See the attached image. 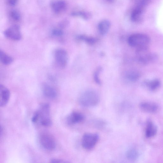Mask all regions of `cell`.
Listing matches in <instances>:
<instances>
[{
	"instance_id": "6da1fadb",
	"label": "cell",
	"mask_w": 163,
	"mask_h": 163,
	"mask_svg": "<svg viewBox=\"0 0 163 163\" xmlns=\"http://www.w3.org/2000/svg\"><path fill=\"white\" fill-rule=\"evenodd\" d=\"M32 121L34 123H39L46 127L50 126L52 122L50 105L47 103L42 105L39 109L34 113Z\"/></svg>"
},
{
	"instance_id": "7a4b0ae2",
	"label": "cell",
	"mask_w": 163,
	"mask_h": 163,
	"mask_svg": "<svg viewBox=\"0 0 163 163\" xmlns=\"http://www.w3.org/2000/svg\"><path fill=\"white\" fill-rule=\"evenodd\" d=\"M100 100L98 93L93 90H88L82 93L78 98V102L83 106L91 107L97 105Z\"/></svg>"
},
{
	"instance_id": "3957f363",
	"label": "cell",
	"mask_w": 163,
	"mask_h": 163,
	"mask_svg": "<svg viewBox=\"0 0 163 163\" xmlns=\"http://www.w3.org/2000/svg\"><path fill=\"white\" fill-rule=\"evenodd\" d=\"M150 39L148 36L142 34H136L130 36L128 39L129 44L131 47L138 49L147 47Z\"/></svg>"
},
{
	"instance_id": "277c9868",
	"label": "cell",
	"mask_w": 163,
	"mask_h": 163,
	"mask_svg": "<svg viewBox=\"0 0 163 163\" xmlns=\"http://www.w3.org/2000/svg\"><path fill=\"white\" fill-rule=\"evenodd\" d=\"M39 141L42 147L47 150L52 151L56 148L55 139L49 133H41L39 136Z\"/></svg>"
},
{
	"instance_id": "5b68a950",
	"label": "cell",
	"mask_w": 163,
	"mask_h": 163,
	"mask_svg": "<svg viewBox=\"0 0 163 163\" xmlns=\"http://www.w3.org/2000/svg\"><path fill=\"white\" fill-rule=\"evenodd\" d=\"M99 137L97 134L86 133L83 136L82 145L85 149L89 150L93 149L97 144Z\"/></svg>"
},
{
	"instance_id": "8992f818",
	"label": "cell",
	"mask_w": 163,
	"mask_h": 163,
	"mask_svg": "<svg viewBox=\"0 0 163 163\" xmlns=\"http://www.w3.org/2000/svg\"><path fill=\"white\" fill-rule=\"evenodd\" d=\"M54 57L57 66L64 68L67 66L68 61V55L67 51L63 49L56 50L54 53Z\"/></svg>"
},
{
	"instance_id": "52a82bcc",
	"label": "cell",
	"mask_w": 163,
	"mask_h": 163,
	"mask_svg": "<svg viewBox=\"0 0 163 163\" xmlns=\"http://www.w3.org/2000/svg\"><path fill=\"white\" fill-rule=\"evenodd\" d=\"M4 34L8 38L12 40L18 41L21 38V34L19 26L15 25L5 30Z\"/></svg>"
},
{
	"instance_id": "ba28073f",
	"label": "cell",
	"mask_w": 163,
	"mask_h": 163,
	"mask_svg": "<svg viewBox=\"0 0 163 163\" xmlns=\"http://www.w3.org/2000/svg\"><path fill=\"white\" fill-rule=\"evenodd\" d=\"M84 119L85 117L82 113L73 112L70 114L66 118V122L68 125L72 126L83 122Z\"/></svg>"
},
{
	"instance_id": "9c48e42d",
	"label": "cell",
	"mask_w": 163,
	"mask_h": 163,
	"mask_svg": "<svg viewBox=\"0 0 163 163\" xmlns=\"http://www.w3.org/2000/svg\"><path fill=\"white\" fill-rule=\"evenodd\" d=\"M137 50L138 58L140 62L145 64L152 61L153 57L148 51L147 47L140 48Z\"/></svg>"
},
{
	"instance_id": "30bf717a",
	"label": "cell",
	"mask_w": 163,
	"mask_h": 163,
	"mask_svg": "<svg viewBox=\"0 0 163 163\" xmlns=\"http://www.w3.org/2000/svg\"><path fill=\"white\" fill-rule=\"evenodd\" d=\"M42 90L44 96L48 99H53L57 97V93L56 90L49 84L44 83L42 86Z\"/></svg>"
},
{
	"instance_id": "8fae6325",
	"label": "cell",
	"mask_w": 163,
	"mask_h": 163,
	"mask_svg": "<svg viewBox=\"0 0 163 163\" xmlns=\"http://www.w3.org/2000/svg\"><path fill=\"white\" fill-rule=\"evenodd\" d=\"M0 95H1L0 106L1 107H4L8 104L9 102L10 93L9 90L2 84L0 86Z\"/></svg>"
},
{
	"instance_id": "7c38bea8",
	"label": "cell",
	"mask_w": 163,
	"mask_h": 163,
	"mask_svg": "<svg viewBox=\"0 0 163 163\" xmlns=\"http://www.w3.org/2000/svg\"><path fill=\"white\" fill-rule=\"evenodd\" d=\"M141 109L144 112L155 113L158 111V107L156 104L147 102H143L140 104Z\"/></svg>"
},
{
	"instance_id": "4fadbf2b",
	"label": "cell",
	"mask_w": 163,
	"mask_h": 163,
	"mask_svg": "<svg viewBox=\"0 0 163 163\" xmlns=\"http://www.w3.org/2000/svg\"><path fill=\"white\" fill-rule=\"evenodd\" d=\"M144 9L136 6L132 11L131 15L132 21L134 22H139L142 21Z\"/></svg>"
},
{
	"instance_id": "5bb4252c",
	"label": "cell",
	"mask_w": 163,
	"mask_h": 163,
	"mask_svg": "<svg viewBox=\"0 0 163 163\" xmlns=\"http://www.w3.org/2000/svg\"><path fill=\"white\" fill-rule=\"evenodd\" d=\"M157 129L156 126L151 121H148L147 123L145 130V135L148 138L154 137L156 134Z\"/></svg>"
},
{
	"instance_id": "9a60e30c",
	"label": "cell",
	"mask_w": 163,
	"mask_h": 163,
	"mask_svg": "<svg viewBox=\"0 0 163 163\" xmlns=\"http://www.w3.org/2000/svg\"><path fill=\"white\" fill-rule=\"evenodd\" d=\"M51 7L55 13H58L65 9L66 4L63 0H59L52 2L51 4Z\"/></svg>"
},
{
	"instance_id": "2e32d148",
	"label": "cell",
	"mask_w": 163,
	"mask_h": 163,
	"mask_svg": "<svg viewBox=\"0 0 163 163\" xmlns=\"http://www.w3.org/2000/svg\"><path fill=\"white\" fill-rule=\"evenodd\" d=\"M111 26L110 21L105 20L101 21L98 25V29L100 34L102 35L106 34L109 31Z\"/></svg>"
},
{
	"instance_id": "e0dca14e",
	"label": "cell",
	"mask_w": 163,
	"mask_h": 163,
	"mask_svg": "<svg viewBox=\"0 0 163 163\" xmlns=\"http://www.w3.org/2000/svg\"><path fill=\"white\" fill-rule=\"evenodd\" d=\"M0 59L1 62L5 65H9L13 61L12 57L2 50L0 52Z\"/></svg>"
},
{
	"instance_id": "ac0fdd59",
	"label": "cell",
	"mask_w": 163,
	"mask_h": 163,
	"mask_svg": "<svg viewBox=\"0 0 163 163\" xmlns=\"http://www.w3.org/2000/svg\"><path fill=\"white\" fill-rule=\"evenodd\" d=\"M77 39L86 42L88 44L93 45L97 41V39L93 37H89L88 36L80 35L77 37Z\"/></svg>"
},
{
	"instance_id": "d6986e66",
	"label": "cell",
	"mask_w": 163,
	"mask_h": 163,
	"mask_svg": "<svg viewBox=\"0 0 163 163\" xmlns=\"http://www.w3.org/2000/svg\"><path fill=\"white\" fill-rule=\"evenodd\" d=\"M140 75L137 71H130L126 73V77L128 80L131 81L137 80L140 77Z\"/></svg>"
},
{
	"instance_id": "ffe728a7",
	"label": "cell",
	"mask_w": 163,
	"mask_h": 163,
	"mask_svg": "<svg viewBox=\"0 0 163 163\" xmlns=\"http://www.w3.org/2000/svg\"><path fill=\"white\" fill-rule=\"evenodd\" d=\"M72 16L75 17H80L85 20H88L91 17V14L88 12L85 11H75L71 14Z\"/></svg>"
},
{
	"instance_id": "44dd1931",
	"label": "cell",
	"mask_w": 163,
	"mask_h": 163,
	"mask_svg": "<svg viewBox=\"0 0 163 163\" xmlns=\"http://www.w3.org/2000/svg\"><path fill=\"white\" fill-rule=\"evenodd\" d=\"M126 158L130 160H135L138 158V153L137 151L134 149L128 150L126 153Z\"/></svg>"
},
{
	"instance_id": "7402d4cb",
	"label": "cell",
	"mask_w": 163,
	"mask_h": 163,
	"mask_svg": "<svg viewBox=\"0 0 163 163\" xmlns=\"http://www.w3.org/2000/svg\"><path fill=\"white\" fill-rule=\"evenodd\" d=\"M161 85L160 81L158 80L155 79L151 80L148 83V87L152 90H155L159 88Z\"/></svg>"
},
{
	"instance_id": "603a6c76",
	"label": "cell",
	"mask_w": 163,
	"mask_h": 163,
	"mask_svg": "<svg viewBox=\"0 0 163 163\" xmlns=\"http://www.w3.org/2000/svg\"><path fill=\"white\" fill-rule=\"evenodd\" d=\"M102 70L101 67H99L95 70L94 74V79L95 82L99 85H101V81L100 78V75Z\"/></svg>"
},
{
	"instance_id": "cb8c5ba5",
	"label": "cell",
	"mask_w": 163,
	"mask_h": 163,
	"mask_svg": "<svg viewBox=\"0 0 163 163\" xmlns=\"http://www.w3.org/2000/svg\"><path fill=\"white\" fill-rule=\"evenodd\" d=\"M10 15L11 18L15 21H19L21 19V17L20 13L15 10L11 11Z\"/></svg>"
},
{
	"instance_id": "d4e9b609",
	"label": "cell",
	"mask_w": 163,
	"mask_h": 163,
	"mask_svg": "<svg viewBox=\"0 0 163 163\" xmlns=\"http://www.w3.org/2000/svg\"><path fill=\"white\" fill-rule=\"evenodd\" d=\"M151 1L152 0H137V6L144 9Z\"/></svg>"
},
{
	"instance_id": "484cf974",
	"label": "cell",
	"mask_w": 163,
	"mask_h": 163,
	"mask_svg": "<svg viewBox=\"0 0 163 163\" xmlns=\"http://www.w3.org/2000/svg\"><path fill=\"white\" fill-rule=\"evenodd\" d=\"M64 32L61 29H54L52 32V35L57 37H61L64 34Z\"/></svg>"
},
{
	"instance_id": "4316f807",
	"label": "cell",
	"mask_w": 163,
	"mask_h": 163,
	"mask_svg": "<svg viewBox=\"0 0 163 163\" xmlns=\"http://www.w3.org/2000/svg\"><path fill=\"white\" fill-rule=\"evenodd\" d=\"M51 163H67L68 162L59 159L53 158L50 161Z\"/></svg>"
},
{
	"instance_id": "83f0119b",
	"label": "cell",
	"mask_w": 163,
	"mask_h": 163,
	"mask_svg": "<svg viewBox=\"0 0 163 163\" xmlns=\"http://www.w3.org/2000/svg\"><path fill=\"white\" fill-rule=\"evenodd\" d=\"M18 0H8L9 4L11 6H14L17 3Z\"/></svg>"
}]
</instances>
